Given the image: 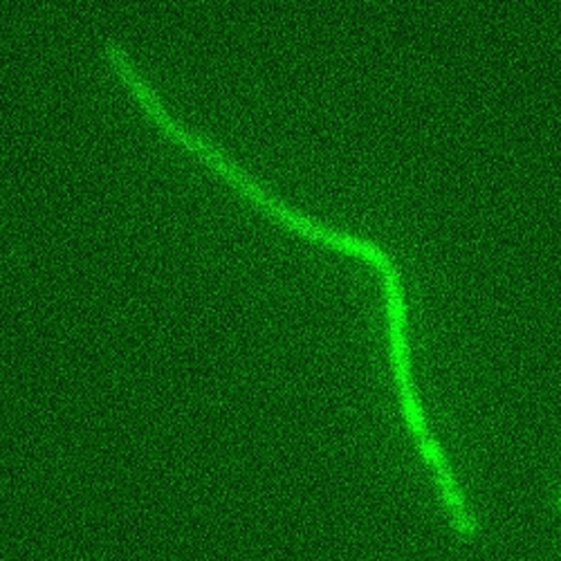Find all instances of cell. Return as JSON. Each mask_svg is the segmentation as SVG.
<instances>
[{"label":"cell","mask_w":561,"mask_h":561,"mask_svg":"<svg viewBox=\"0 0 561 561\" xmlns=\"http://www.w3.org/2000/svg\"><path fill=\"white\" fill-rule=\"evenodd\" d=\"M417 449H420V456H423L425 462L432 467L440 499H443L445 510H447V517L451 522V528L456 530V535L460 539L474 541L479 537V524L474 519V514L467 510V503L462 499L458 481L451 472V467H449L440 445L436 443L434 436H430V438L417 440Z\"/></svg>","instance_id":"obj_1"},{"label":"cell","mask_w":561,"mask_h":561,"mask_svg":"<svg viewBox=\"0 0 561 561\" xmlns=\"http://www.w3.org/2000/svg\"><path fill=\"white\" fill-rule=\"evenodd\" d=\"M557 494H559V503H561V485H559V492H557Z\"/></svg>","instance_id":"obj_2"}]
</instances>
